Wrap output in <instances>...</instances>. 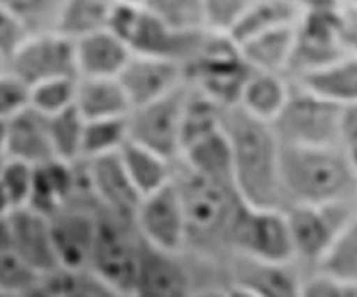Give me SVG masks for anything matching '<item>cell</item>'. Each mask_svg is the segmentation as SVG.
<instances>
[{"label":"cell","instance_id":"obj_50","mask_svg":"<svg viewBox=\"0 0 357 297\" xmlns=\"http://www.w3.org/2000/svg\"><path fill=\"white\" fill-rule=\"evenodd\" d=\"M347 154H349V161H351V165H353V169H355V174H357V147H349Z\"/></svg>","mask_w":357,"mask_h":297},{"label":"cell","instance_id":"obj_1","mask_svg":"<svg viewBox=\"0 0 357 297\" xmlns=\"http://www.w3.org/2000/svg\"><path fill=\"white\" fill-rule=\"evenodd\" d=\"M174 184L186 219V256L206 265L225 263L229 232L243 206L236 189L204 178L180 161L174 163Z\"/></svg>","mask_w":357,"mask_h":297},{"label":"cell","instance_id":"obj_53","mask_svg":"<svg viewBox=\"0 0 357 297\" xmlns=\"http://www.w3.org/2000/svg\"><path fill=\"white\" fill-rule=\"evenodd\" d=\"M3 165H5V157H0V172H3Z\"/></svg>","mask_w":357,"mask_h":297},{"label":"cell","instance_id":"obj_16","mask_svg":"<svg viewBox=\"0 0 357 297\" xmlns=\"http://www.w3.org/2000/svg\"><path fill=\"white\" fill-rule=\"evenodd\" d=\"M85 169V180L89 194L104 215L135 222L141 196L135 191L130 178L126 176L119 154L100 157L91 161H80Z\"/></svg>","mask_w":357,"mask_h":297},{"label":"cell","instance_id":"obj_33","mask_svg":"<svg viewBox=\"0 0 357 297\" xmlns=\"http://www.w3.org/2000/svg\"><path fill=\"white\" fill-rule=\"evenodd\" d=\"M48 133L54 159L78 163L80 161V147H82V133H85V119L76 111V107H70L56 115L48 117Z\"/></svg>","mask_w":357,"mask_h":297},{"label":"cell","instance_id":"obj_28","mask_svg":"<svg viewBox=\"0 0 357 297\" xmlns=\"http://www.w3.org/2000/svg\"><path fill=\"white\" fill-rule=\"evenodd\" d=\"M288 98V87L280 74L251 72L241 92L238 107L262 122H273Z\"/></svg>","mask_w":357,"mask_h":297},{"label":"cell","instance_id":"obj_39","mask_svg":"<svg viewBox=\"0 0 357 297\" xmlns=\"http://www.w3.org/2000/svg\"><path fill=\"white\" fill-rule=\"evenodd\" d=\"M31 89L13 74H0V119L9 122L17 113L29 109Z\"/></svg>","mask_w":357,"mask_h":297},{"label":"cell","instance_id":"obj_54","mask_svg":"<svg viewBox=\"0 0 357 297\" xmlns=\"http://www.w3.org/2000/svg\"><path fill=\"white\" fill-rule=\"evenodd\" d=\"M0 297H15V295H9V293H3V291H0Z\"/></svg>","mask_w":357,"mask_h":297},{"label":"cell","instance_id":"obj_2","mask_svg":"<svg viewBox=\"0 0 357 297\" xmlns=\"http://www.w3.org/2000/svg\"><path fill=\"white\" fill-rule=\"evenodd\" d=\"M221 131L232 152L238 198L254 208H282L280 141L271 124L236 107L223 109Z\"/></svg>","mask_w":357,"mask_h":297},{"label":"cell","instance_id":"obj_52","mask_svg":"<svg viewBox=\"0 0 357 297\" xmlns=\"http://www.w3.org/2000/svg\"><path fill=\"white\" fill-rule=\"evenodd\" d=\"M5 72H7V61L0 57V74H5Z\"/></svg>","mask_w":357,"mask_h":297},{"label":"cell","instance_id":"obj_21","mask_svg":"<svg viewBox=\"0 0 357 297\" xmlns=\"http://www.w3.org/2000/svg\"><path fill=\"white\" fill-rule=\"evenodd\" d=\"M5 159L26 163L31 167L52 161L54 152L48 133V117L31 107L11 117L7 122Z\"/></svg>","mask_w":357,"mask_h":297},{"label":"cell","instance_id":"obj_36","mask_svg":"<svg viewBox=\"0 0 357 297\" xmlns=\"http://www.w3.org/2000/svg\"><path fill=\"white\" fill-rule=\"evenodd\" d=\"M41 275L22 259L17 256L13 249L0 252V291L22 297L29 289H33L39 282Z\"/></svg>","mask_w":357,"mask_h":297},{"label":"cell","instance_id":"obj_12","mask_svg":"<svg viewBox=\"0 0 357 297\" xmlns=\"http://www.w3.org/2000/svg\"><path fill=\"white\" fill-rule=\"evenodd\" d=\"M135 228L145 245L169 254H186V219L174 180L156 194L141 198Z\"/></svg>","mask_w":357,"mask_h":297},{"label":"cell","instance_id":"obj_20","mask_svg":"<svg viewBox=\"0 0 357 297\" xmlns=\"http://www.w3.org/2000/svg\"><path fill=\"white\" fill-rule=\"evenodd\" d=\"M74 57L78 78H117L132 52L107 29L74 39Z\"/></svg>","mask_w":357,"mask_h":297},{"label":"cell","instance_id":"obj_30","mask_svg":"<svg viewBox=\"0 0 357 297\" xmlns=\"http://www.w3.org/2000/svg\"><path fill=\"white\" fill-rule=\"evenodd\" d=\"M223 107L213 98H208L199 89L186 82L184 92V107H182V137H180V152L188 143L197 141L199 137L215 133L221 129Z\"/></svg>","mask_w":357,"mask_h":297},{"label":"cell","instance_id":"obj_31","mask_svg":"<svg viewBox=\"0 0 357 297\" xmlns=\"http://www.w3.org/2000/svg\"><path fill=\"white\" fill-rule=\"evenodd\" d=\"M317 267L319 273L357 284V215L342 226Z\"/></svg>","mask_w":357,"mask_h":297},{"label":"cell","instance_id":"obj_45","mask_svg":"<svg viewBox=\"0 0 357 297\" xmlns=\"http://www.w3.org/2000/svg\"><path fill=\"white\" fill-rule=\"evenodd\" d=\"M188 297H229V293H227V284L225 287L206 284V287H197Z\"/></svg>","mask_w":357,"mask_h":297},{"label":"cell","instance_id":"obj_5","mask_svg":"<svg viewBox=\"0 0 357 297\" xmlns=\"http://www.w3.org/2000/svg\"><path fill=\"white\" fill-rule=\"evenodd\" d=\"M186 82L223 109L236 107L251 70L229 35L206 31L195 57L186 63Z\"/></svg>","mask_w":357,"mask_h":297},{"label":"cell","instance_id":"obj_41","mask_svg":"<svg viewBox=\"0 0 357 297\" xmlns=\"http://www.w3.org/2000/svg\"><path fill=\"white\" fill-rule=\"evenodd\" d=\"M29 35L26 27L7 7L0 5V57L7 61Z\"/></svg>","mask_w":357,"mask_h":297},{"label":"cell","instance_id":"obj_46","mask_svg":"<svg viewBox=\"0 0 357 297\" xmlns=\"http://www.w3.org/2000/svg\"><path fill=\"white\" fill-rule=\"evenodd\" d=\"M22 297H61V295L44 278H39V282L33 289H29Z\"/></svg>","mask_w":357,"mask_h":297},{"label":"cell","instance_id":"obj_55","mask_svg":"<svg viewBox=\"0 0 357 297\" xmlns=\"http://www.w3.org/2000/svg\"><path fill=\"white\" fill-rule=\"evenodd\" d=\"M353 3H357V0H353Z\"/></svg>","mask_w":357,"mask_h":297},{"label":"cell","instance_id":"obj_18","mask_svg":"<svg viewBox=\"0 0 357 297\" xmlns=\"http://www.w3.org/2000/svg\"><path fill=\"white\" fill-rule=\"evenodd\" d=\"M225 273L232 287L247 289L258 297H301V280L292 263H258L243 256H229Z\"/></svg>","mask_w":357,"mask_h":297},{"label":"cell","instance_id":"obj_37","mask_svg":"<svg viewBox=\"0 0 357 297\" xmlns=\"http://www.w3.org/2000/svg\"><path fill=\"white\" fill-rule=\"evenodd\" d=\"M33 172H35V167L26 163L5 159L3 172H0V187L5 189L13 210L29 206L31 189H33Z\"/></svg>","mask_w":357,"mask_h":297},{"label":"cell","instance_id":"obj_14","mask_svg":"<svg viewBox=\"0 0 357 297\" xmlns=\"http://www.w3.org/2000/svg\"><path fill=\"white\" fill-rule=\"evenodd\" d=\"M197 289L186 254L160 252L143 243L130 297H188Z\"/></svg>","mask_w":357,"mask_h":297},{"label":"cell","instance_id":"obj_15","mask_svg":"<svg viewBox=\"0 0 357 297\" xmlns=\"http://www.w3.org/2000/svg\"><path fill=\"white\" fill-rule=\"evenodd\" d=\"M117 80L128 96L130 107L135 109L184 87L186 72L182 63L172 59L132 55L119 72Z\"/></svg>","mask_w":357,"mask_h":297},{"label":"cell","instance_id":"obj_38","mask_svg":"<svg viewBox=\"0 0 357 297\" xmlns=\"http://www.w3.org/2000/svg\"><path fill=\"white\" fill-rule=\"evenodd\" d=\"M254 0H204V29L227 35Z\"/></svg>","mask_w":357,"mask_h":297},{"label":"cell","instance_id":"obj_3","mask_svg":"<svg viewBox=\"0 0 357 297\" xmlns=\"http://www.w3.org/2000/svg\"><path fill=\"white\" fill-rule=\"evenodd\" d=\"M282 210L288 206H327L357 194V174L340 147H280Z\"/></svg>","mask_w":357,"mask_h":297},{"label":"cell","instance_id":"obj_48","mask_svg":"<svg viewBox=\"0 0 357 297\" xmlns=\"http://www.w3.org/2000/svg\"><path fill=\"white\" fill-rule=\"evenodd\" d=\"M227 293H229V297H258V295H254V293L247 291V289L232 287V284H227Z\"/></svg>","mask_w":357,"mask_h":297},{"label":"cell","instance_id":"obj_51","mask_svg":"<svg viewBox=\"0 0 357 297\" xmlns=\"http://www.w3.org/2000/svg\"><path fill=\"white\" fill-rule=\"evenodd\" d=\"M119 3H126V5H137V7H141V5H143V0H119Z\"/></svg>","mask_w":357,"mask_h":297},{"label":"cell","instance_id":"obj_34","mask_svg":"<svg viewBox=\"0 0 357 297\" xmlns=\"http://www.w3.org/2000/svg\"><path fill=\"white\" fill-rule=\"evenodd\" d=\"M148 13L162 20L178 31H206L204 29V0H143Z\"/></svg>","mask_w":357,"mask_h":297},{"label":"cell","instance_id":"obj_17","mask_svg":"<svg viewBox=\"0 0 357 297\" xmlns=\"http://www.w3.org/2000/svg\"><path fill=\"white\" fill-rule=\"evenodd\" d=\"M9 226L13 252L39 275H46L61 267L54 249L50 217L33 208H17L9 215Z\"/></svg>","mask_w":357,"mask_h":297},{"label":"cell","instance_id":"obj_26","mask_svg":"<svg viewBox=\"0 0 357 297\" xmlns=\"http://www.w3.org/2000/svg\"><path fill=\"white\" fill-rule=\"evenodd\" d=\"M297 15H299V7L292 5L290 0H254L227 35L236 46H241L243 41L251 37H258L266 31L292 24V20Z\"/></svg>","mask_w":357,"mask_h":297},{"label":"cell","instance_id":"obj_32","mask_svg":"<svg viewBox=\"0 0 357 297\" xmlns=\"http://www.w3.org/2000/svg\"><path fill=\"white\" fill-rule=\"evenodd\" d=\"M126 117L85 122L80 161H91V159H100V157L119 154L121 147L128 143V124H126Z\"/></svg>","mask_w":357,"mask_h":297},{"label":"cell","instance_id":"obj_22","mask_svg":"<svg viewBox=\"0 0 357 297\" xmlns=\"http://www.w3.org/2000/svg\"><path fill=\"white\" fill-rule=\"evenodd\" d=\"M74 107L85 122L121 119L132 109L117 78H76Z\"/></svg>","mask_w":357,"mask_h":297},{"label":"cell","instance_id":"obj_8","mask_svg":"<svg viewBox=\"0 0 357 297\" xmlns=\"http://www.w3.org/2000/svg\"><path fill=\"white\" fill-rule=\"evenodd\" d=\"M229 256L288 265L295 261L290 228L282 208H254L243 202L229 232ZM227 256V259H229Z\"/></svg>","mask_w":357,"mask_h":297},{"label":"cell","instance_id":"obj_7","mask_svg":"<svg viewBox=\"0 0 357 297\" xmlns=\"http://www.w3.org/2000/svg\"><path fill=\"white\" fill-rule=\"evenodd\" d=\"M141 249L143 241L137 235L135 222L104 215L100 210L87 271L130 297L139 271Z\"/></svg>","mask_w":357,"mask_h":297},{"label":"cell","instance_id":"obj_6","mask_svg":"<svg viewBox=\"0 0 357 297\" xmlns=\"http://www.w3.org/2000/svg\"><path fill=\"white\" fill-rule=\"evenodd\" d=\"M109 31L115 33L132 55L160 57L178 61L186 68L202 44L206 31H178L154 17L143 7L126 5L117 0Z\"/></svg>","mask_w":357,"mask_h":297},{"label":"cell","instance_id":"obj_11","mask_svg":"<svg viewBox=\"0 0 357 297\" xmlns=\"http://www.w3.org/2000/svg\"><path fill=\"white\" fill-rule=\"evenodd\" d=\"M184 92L186 85L169 96L130 109L128 117H126L128 141L150 147L160 157L176 161L180 157Z\"/></svg>","mask_w":357,"mask_h":297},{"label":"cell","instance_id":"obj_27","mask_svg":"<svg viewBox=\"0 0 357 297\" xmlns=\"http://www.w3.org/2000/svg\"><path fill=\"white\" fill-rule=\"evenodd\" d=\"M117 0H66L59 13L56 31L70 39L107 31Z\"/></svg>","mask_w":357,"mask_h":297},{"label":"cell","instance_id":"obj_23","mask_svg":"<svg viewBox=\"0 0 357 297\" xmlns=\"http://www.w3.org/2000/svg\"><path fill=\"white\" fill-rule=\"evenodd\" d=\"M119 161L123 165L126 176L130 178L135 191L145 198L156 194L162 187L172 184L174 180V163L172 159H165L158 152L143 147L139 143L128 141L119 150Z\"/></svg>","mask_w":357,"mask_h":297},{"label":"cell","instance_id":"obj_25","mask_svg":"<svg viewBox=\"0 0 357 297\" xmlns=\"http://www.w3.org/2000/svg\"><path fill=\"white\" fill-rule=\"evenodd\" d=\"M295 31L297 29L292 24H286L243 41L238 48L245 63L254 72L282 74L288 66L292 44H295Z\"/></svg>","mask_w":357,"mask_h":297},{"label":"cell","instance_id":"obj_29","mask_svg":"<svg viewBox=\"0 0 357 297\" xmlns=\"http://www.w3.org/2000/svg\"><path fill=\"white\" fill-rule=\"evenodd\" d=\"M301 87L342 107L357 104V59H342L335 66L299 78Z\"/></svg>","mask_w":357,"mask_h":297},{"label":"cell","instance_id":"obj_42","mask_svg":"<svg viewBox=\"0 0 357 297\" xmlns=\"http://www.w3.org/2000/svg\"><path fill=\"white\" fill-rule=\"evenodd\" d=\"M340 143L347 147H357V104H347L340 119Z\"/></svg>","mask_w":357,"mask_h":297},{"label":"cell","instance_id":"obj_44","mask_svg":"<svg viewBox=\"0 0 357 297\" xmlns=\"http://www.w3.org/2000/svg\"><path fill=\"white\" fill-rule=\"evenodd\" d=\"M290 3L305 7L307 11H338V0H290Z\"/></svg>","mask_w":357,"mask_h":297},{"label":"cell","instance_id":"obj_49","mask_svg":"<svg viewBox=\"0 0 357 297\" xmlns=\"http://www.w3.org/2000/svg\"><path fill=\"white\" fill-rule=\"evenodd\" d=\"M5 145H7V122L0 119V157H5Z\"/></svg>","mask_w":357,"mask_h":297},{"label":"cell","instance_id":"obj_10","mask_svg":"<svg viewBox=\"0 0 357 297\" xmlns=\"http://www.w3.org/2000/svg\"><path fill=\"white\" fill-rule=\"evenodd\" d=\"M340 29L342 15L338 11H307L299 31H295V44L286 70L301 78L347 59Z\"/></svg>","mask_w":357,"mask_h":297},{"label":"cell","instance_id":"obj_9","mask_svg":"<svg viewBox=\"0 0 357 297\" xmlns=\"http://www.w3.org/2000/svg\"><path fill=\"white\" fill-rule=\"evenodd\" d=\"M7 72L29 89L52 78H78L74 39L59 31L31 33L7 59Z\"/></svg>","mask_w":357,"mask_h":297},{"label":"cell","instance_id":"obj_47","mask_svg":"<svg viewBox=\"0 0 357 297\" xmlns=\"http://www.w3.org/2000/svg\"><path fill=\"white\" fill-rule=\"evenodd\" d=\"M11 213H13V206H11V202H9V198L5 194V189L0 187V217H7Z\"/></svg>","mask_w":357,"mask_h":297},{"label":"cell","instance_id":"obj_43","mask_svg":"<svg viewBox=\"0 0 357 297\" xmlns=\"http://www.w3.org/2000/svg\"><path fill=\"white\" fill-rule=\"evenodd\" d=\"M342 15V29H340V35H342V41L347 48H353L357 50V7L353 9H347Z\"/></svg>","mask_w":357,"mask_h":297},{"label":"cell","instance_id":"obj_13","mask_svg":"<svg viewBox=\"0 0 357 297\" xmlns=\"http://www.w3.org/2000/svg\"><path fill=\"white\" fill-rule=\"evenodd\" d=\"M284 213L290 228L295 259L310 265H319L342 226L353 217L347 202L327 206H288Z\"/></svg>","mask_w":357,"mask_h":297},{"label":"cell","instance_id":"obj_35","mask_svg":"<svg viewBox=\"0 0 357 297\" xmlns=\"http://www.w3.org/2000/svg\"><path fill=\"white\" fill-rule=\"evenodd\" d=\"M76 98V78H52L31 87L29 107L41 115H56L74 107Z\"/></svg>","mask_w":357,"mask_h":297},{"label":"cell","instance_id":"obj_40","mask_svg":"<svg viewBox=\"0 0 357 297\" xmlns=\"http://www.w3.org/2000/svg\"><path fill=\"white\" fill-rule=\"evenodd\" d=\"M301 297H357V284L331 278L325 273H317L303 280Z\"/></svg>","mask_w":357,"mask_h":297},{"label":"cell","instance_id":"obj_24","mask_svg":"<svg viewBox=\"0 0 357 297\" xmlns=\"http://www.w3.org/2000/svg\"><path fill=\"white\" fill-rule=\"evenodd\" d=\"M176 161H180L184 167H188L191 172H195L204 178L234 187L232 152H229V143L221 129L199 137L193 143H188Z\"/></svg>","mask_w":357,"mask_h":297},{"label":"cell","instance_id":"obj_19","mask_svg":"<svg viewBox=\"0 0 357 297\" xmlns=\"http://www.w3.org/2000/svg\"><path fill=\"white\" fill-rule=\"evenodd\" d=\"M82 182V167L78 163H68L52 159L44 165H37L33 172V189L29 206L37 213L52 217L61 210L80 189Z\"/></svg>","mask_w":357,"mask_h":297},{"label":"cell","instance_id":"obj_4","mask_svg":"<svg viewBox=\"0 0 357 297\" xmlns=\"http://www.w3.org/2000/svg\"><path fill=\"white\" fill-rule=\"evenodd\" d=\"M342 104L312 94L305 87L288 89L282 111L273 117L271 129L280 145L295 147H338Z\"/></svg>","mask_w":357,"mask_h":297}]
</instances>
